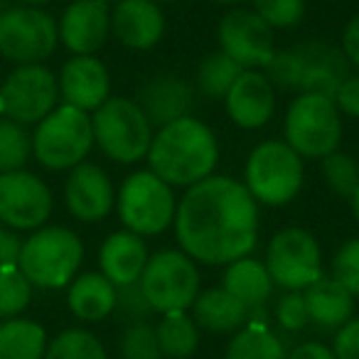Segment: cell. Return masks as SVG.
I'll return each mask as SVG.
<instances>
[{
  "label": "cell",
  "mask_w": 359,
  "mask_h": 359,
  "mask_svg": "<svg viewBox=\"0 0 359 359\" xmlns=\"http://www.w3.org/2000/svg\"><path fill=\"white\" fill-rule=\"evenodd\" d=\"M222 288L229 295H234L249 313H259L266 305V300L273 295V280H271L264 261L254 259V256H244L224 269Z\"/></svg>",
  "instance_id": "cell-25"
},
{
  "label": "cell",
  "mask_w": 359,
  "mask_h": 359,
  "mask_svg": "<svg viewBox=\"0 0 359 359\" xmlns=\"http://www.w3.org/2000/svg\"><path fill=\"white\" fill-rule=\"evenodd\" d=\"M65 202L74 219L94 224L111 215L116 207V192L111 177L94 163H81L69 170L65 182Z\"/></svg>",
  "instance_id": "cell-17"
},
{
  "label": "cell",
  "mask_w": 359,
  "mask_h": 359,
  "mask_svg": "<svg viewBox=\"0 0 359 359\" xmlns=\"http://www.w3.org/2000/svg\"><path fill=\"white\" fill-rule=\"evenodd\" d=\"M155 337L165 359H190L200 347V327L185 313H165L155 325Z\"/></svg>",
  "instance_id": "cell-29"
},
{
  "label": "cell",
  "mask_w": 359,
  "mask_h": 359,
  "mask_svg": "<svg viewBox=\"0 0 359 359\" xmlns=\"http://www.w3.org/2000/svg\"><path fill=\"white\" fill-rule=\"evenodd\" d=\"M332 354L334 359H359V318H352L334 330L332 339Z\"/></svg>",
  "instance_id": "cell-40"
},
{
  "label": "cell",
  "mask_w": 359,
  "mask_h": 359,
  "mask_svg": "<svg viewBox=\"0 0 359 359\" xmlns=\"http://www.w3.org/2000/svg\"><path fill=\"white\" fill-rule=\"evenodd\" d=\"M52 215V192L27 170L0 175V222L11 229H40Z\"/></svg>",
  "instance_id": "cell-15"
},
{
  "label": "cell",
  "mask_w": 359,
  "mask_h": 359,
  "mask_svg": "<svg viewBox=\"0 0 359 359\" xmlns=\"http://www.w3.org/2000/svg\"><path fill=\"white\" fill-rule=\"evenodd\" d=\"M45 359H109V354L94 332L84 327H69L47 342Z\"/></svg>",
  "instance_id": "cell-31"
},
{
  "label": "cell",
  "mask_w": 359,
  "mask_h": 359,
  "mask_svg": "<svg viewBox=\"0 0 359 359\" xmlns=\"http://www.w3.org/2000/svg\"><path fill=\"white\" fill-rule=\"evenodd\" d=\"M303 182V158L285 140H264L246 158L244 187L256 200V205H288L300 195Z\"/></svg>",
  "instance_id": "cell-4"
},
{
  "label": "cell",
  "mask_w": 359,
  "mask_h": 359,
  "mask_svg": "<svg viewBox=\"0 0 359 359\" xmlns=\"http://www.w3.org/2000/svg\"><path fill=\"white\" fill-rule=\"evenodd\" d=\"M60 84L42 65H22L0 86V111L20 126L40 123L57 109Z\"/></svg>",
  "instance_id": "cell-13"
},
{
  "label": "cell",
  "mask_w": 359,
  "mask_h": 359,
  "mask_svg": "<svg viewBox=\"0 0 359 359\" xmlns=\"http://www.w3.org/2000/svg\"><path fill=\"white\" fill-rule=\"evenodd\" d=\"M0 116H3V111H0Z\"/></svg>",
  "instance_id": "cell-50"
},
{
  "label": "cell",
  "mask_w": 359,
  "mask_h": 359,
  "mask_svg": "<svg viewBox=\"0 0 359 359\" xmlns=\"http://www.w3.org/2000/svg\"><path fill=\"white\" fill-rule=\"evenodd\" d=\"M84 259V244L67 226H40L22 241L18 269L37 288L57 290L72 283Z\"/></svg>",
  "instance_id": "cell-5"
},
{
  "label": "cell",
  "mask_w": 359,
  "mask_h": 359,
  "mask_svg": "<svg viewBox=\"0 0 359 359\" xmlns=\"http://www.w3.org/2000/svg\"><path fill=\"white\" fill-rule=\"evenodd\" d=\"M148 170L170 187H185L212 177L219 163V143L205 121L195 116L172 121L153 133Z\"/></svg>",
  "instance_id": "cell-2"
},
{
  "label": "cell",
  "mask_w": 359,
  "mask_h": 359,
  "mask_svg": "<svg viewBox=\"0 0 359 359\" xmlns=\"http://www.w3.org/2000/svg\"><path fill=\"white\" fill-rule=\"evenodd\" d=\"M195 99L197 89L190 81L175 74H158L143 84L138 94V106L148 116L153 128H163L172 121L192 116Z\"/></svg>",
  "instance_id": "cell-21"
},
{
  "label": "cell",
  "mask_w": 359,
  "mask_h": 359,
  "mask_svg": "<svg viewBox=\"0 0 359 359\" xmlns=\"http://www.w3.org/2000/svg\"><path fill=\"white\" fill-rule=\"evenodd\" d=\"M101 3H106V6H116L118 0H101Z\"/></svg>",
  "instance_id": "cell-48"
},
{
  "label": "cell",
  "mask_w": 359,
  "mask_h": 359,
  "mask_svg": "<svg viewBox=\"0 0 359 359\" xmlns=\"http://www.w3.org/2000/svg\"><path fill=\"white\" fill-rule=\"evenodd\" d=\"M32 283L22 276L18 266L0 269V320L20 318L22 310L30 305Z\"/></svg>",
  "instance_id": "cell-34"
},
{
  "label": "cell",
  "mask_w": 359,
  "mask_h": 359,
  "mask_svg": "<svg viewBox=\"0 0 359 359\" xmlns=\"http://www.w3.org/2000/svg\"><path fill=\"white\" fill-rule=\"evenodd\" d=\"M332 278L357 298L359 295V236L344 241L332 256Z\"/></svg>",
  "instance_id": "cell-37"
},
{
  "label": "cell",
  "mask_w": 359,
  "mask_h": 359,
  "mask_svg": "<svg viewBox=\"0 0 359 359\" xmlns=\"http://www.w3.org/2000/svg\"><path fill=\"white\" fill-rule=\"evenodd\" d=\"M288 349H285L283 339L273 332L266 323H261L256 315L234 332L231 342L226 344L224 359H285Z\"/></svg>",
  "instance_id": "cell-27"
},
{
  "label": "cell",
  "mask_w": 359,
  "mask_h": 359,
  "mask_svg": "<svg viewBox=\"0 0 359 359\" xmlns=\"http://www.w3.org/2000/svg\"><path fill=\"white\" fill-rule=\"evenodd\" d=\"M111 35L128 50H153L165 35V13L155 0H118L111 11Z\"/></svg>",
  "instance_id": "cell-20"
},
{
  "label": "cell",
  "mask_w": 359,
  "mask_h": 359,
  "mask_svg": "<svg viewBox=\"0 0 359 359\" xmlns=\"http://www.w3.org/2000/svg\"><path fill=\"white\" fill-rule=\"evenodd\" d=\"M118 219L128 231L138 236H160L172 226L177 200L168 182L150 170H135L123 180L116 195Z\"/></svg>",
  "instance_id": "cell-8"
},
{
  "label": "cell",
  "mask_w": 359,
  "mask_h": 359,
  "mask_svg": "<svg viewBox=\"0 0 359 359\" xmlns=\"http://www.w3.org/2000/svg\"><path fill=\"white\" fill-rule=\"evenodd\" d=\"M264 266L273 285L303 293L308 285L323 278V251L308 229L283 226L271 236Z\"/></svg>",
  "instance_id": "cell-11"
},
{
  "label": "cell",
  "mask_w": 359,
  "mask_h": 359,
  "mask_svg": "<svg viewBox=\"0 0 359 359\" xmlns=\"http://www.w3.org/2000/svg\"><path fill=\"white\" fill-rule=\"evenodd\" d=\"M57 32L74 57L96 55L111 37V8L101 0H74L62 13Z\"/></svg>",
  "instance_id": "cell-16"
},
{
  "label": "cell",
  "mask_w": 359,
  "mask_h": 359,
  "mask_svg": "<svg viewBox=\"0 0 359 359\" xmlns=\"http://www.w3.org/2000/svg\"><path fill=\"white\" fill-rule=\"evenodd\" d=\"M342 130V114L334 106L332 96L298 94L285 111V143L303 160H323L339 150Z\"/></svg>",
  "instance_id": "cell-7"
},
{
  "label": "cell",
  "mask_w": 359,
  "mask_h": 359,
  "mask_svg": "<svg viewBox=\"0 0 359 359\" xmlns=\"http://www.w3.org/2000/svg\"><path fill=\"white\" fill-rule=\"evenodd\" d=\"M332 101L342 116H349V118L359 121V74L357 72L344 76V81L332 94Z\"/></svg>",
  "instance_id": "cell-41"
},
{
  "label": "cell",
  "mask_w": 359,
  "mask_h": 359,
  "mask_svg": "<svg viewBox=\"0 0 359 359\" xmlns=\"http://www.w3.org/2000/svg\"><path fill=\"white\" fill-rule=\"evenodd\" d=\"M339 50H342L347 65L352 67V69H357V74H359V13L354 18H349L347 25H344L342 47H339Z\"/></svg>",
  "instance_id": "cell-43"
},
{
  "label": "cell",
  "mask_w": 359,
  "mask_h": 359,
  "mask_svg": "<svg viewBox=\"0 0 359 359\" xmlns=\"http://www.w3.org/2000/svg\"><path fill=\"white\" fill-rule=\"evenodd\" d=\"M241 72L244 69L222 50L212 52L197 67V94L207 96L210 101H224Z\"/></svg>",
  "instance_id": "cell-30"
},
{
  "label": "cell",
  "mask_w": 359,
  "mask_h": 359,
  "mask_svg": "<svg viewBox=\"0 0 359 359\" xmlns=\"http://www.w3.org/2000/svg\"><path fill=\"white\" fill-rule=\"evenodd\" d=\"M67 305L84 323H99L116 310V285L101 271H86L69 283Z\"/></svg>",
  "instance_id": "cell-26"
},
{
  "label": "cell",
  "mask_w": 359,
  "mask_h": 359,
  "mask_svg": "<svg viewBox=\"0 0 359 359\" xmlns=\"http://www.w3.org/2000/svg\"><path fill=\"white\" fill-rule=\"evenodd\" d=\"M217 40L219 50L241 69H266L278 52L273 30L249 8H234L226 13L217 27Z\"/></svg>",
  "instance_id": "cell-14"
},
{
  "label": "cell",
  "mask_w": 359,
  "mask_h": 359,
  "mask_svg": "<svg viewBox=\"0 0 359 359\" xmlns=\"http://www.w3.org/2000/svg\"><path fill=\"white\" fill-rule=\"evenodd\" d=\"M212 3H219V6H239V3H246V0H212Z\"/></svg>",
  "instance_id": "cell-47"
},
{
  "label": "cell",
  "mask_w": 359,
  "mask_h": 359,
  "mask_svg": "<svg viewBox=\"0 0 359 359\" xmlns=\"http://www.w3.org/2000/svg\"><path fill=\"white\" fill-rule=\"evenodd\" d=\"M22 241L15 234V229L0 222V269H13L20 261Z\"/></svg>",
  "instance_id": "cell-42"
},
{
  "label": "cell",
  "mask_w": 359,
  "mask_h": 359,
  "mask_svg": "<svg viewBox=\"0 0 359 359\" xmlns=\"http://www.w3.org/2000/svg\"><path fill=\"white\" fill-rule=\"evenodd\" d=\"M140 288L153 313H185L202 290L197 264L180 249H163L150 254L140 276Z\"/></svg>",
  "instance_id": "cell-9"
},
{
  "label": "cell",
  "mask_w": 359,
  "mask_h": 359,
  "mask_svg": "<svg viewBox=\"0 0 359 359\" xmlns=\"http://www.w3.org/2000/svg\"><path fill=\"white\" fill-rule=\"evenodd\" d=\"M60 42L57 22L42 8H6L0 13V55L22 65H42Z\"/></svg>",
  "instance_id": "cell-12"
},
{
  "label": "cell",
  "mask_w": 359,
  "mask_h": 359,
  "mask_svg": "<svg viewBox=\"0 0 359 359\" xmlns=\"http://www.w3.org/2000/svg\"><path fill=\"white\" fill-rule=\"evenodd\" d=\"M276 323H278L280 330H285V332H290V334L303 332V330L308 327L310 318H308L303 293L288 290V293L280 295L278 303H276Z\"/></svg>",
  "instance_id": "cell-38"
},
{
  "label": "cell",
  "mask_w": 359,
  "mask_h": 359,
  "mask_svg": "<svg viewBox=\"0 0 359 359\" xmlns=\"http://www.w3.org/2000/svg\"><path fill=\"white\" fill-rule=\"evenodd\" d=\"M155 3H158V6H163V3H175V0H155Z\"/></svg>",
  "instance_id": "cell-49"
},
{
  "label": "cell",
  "mask_w": 359,
  "mask_h": 359,
  "mask_svg": "<svg viewBox=\"0 0 359 359\" xmlns=\"http://www.w3.org/2000/svg\"><path fill=\"white\" fill-rule=\"evenodd\" d=\"M32 153V138L25 126L0 116V175L22 170Z\"/></svg>",
  "instance_id": "cell-32"
},
{
  "label": "cell",
  "mask_w": 359,
  "mask_h": 359,
  "mask_svg": "<svg viewBox=\"0 0 359 359\" xmlns=\"http://www.w3.org/2000/svg\"><path fill=\"white\" fill-rule=\"evenodd\" d=\"M192 320L200 330L215 334H229L239 332L251 320V313L234 298L226 293L222 285L217 288L200 290L197 300L192 303Z\"/></svg>",
  "instance_id": "cell-24"
},
{
  "label": "cell",
  "mask_w": 359,
  "mask_h": 359,
  "mask_svg": "<svg viewBox=\"0 0 359 359\" xmlns=\"http://www.w3.org/2000/svg\"><path fill=\"white\" fill-rule=\"evenodd\" d=\"M91 128L101 153L121 165L140 163L148 155L155 133L138 101L126 96H109L91 116Z\"/></svg>",
  "instance_id": "cell-6"
},
{
  "label": "cell",
  "mask_w": 359,
  "mask_h": 359,
  "mask_svg": "<svg viewBox=\"0 0 359 359\" xmlns=\"http://www.w3.org/2000/svg\"><path fill=\"white\" fill-rule=\"evenodd\" d=\"M285 359H334V354L323 342H300L290 349Z\"/></svg>",
  "instance_id": "cell-44"
},
{
  "label": "cell",
  "mask_w": 359,
  "mask_h": 359,
  "mask_svg": "<svg viewBox=\"0 0 359 359\" xmlns=\"http://www.w3.org/2000/svg\"><path fill=\"white\" fill-rule=\"evenodd\" d=\"M349 205H352V215H354V219H357V224H359V187L354 190V195L349 197Z\"/></svg>",
  "instance_id": "cell-45"
},
{
  "label": "cell",
  "mask_w": 359,
  "mask_h": 359,
  "mask_svg": "<svg viewBox=\"0 0 359 359\" xmlns=\"http://www.w3.org/2000/svg\"><path fill=\"white\" fill-rule=\"evenodd\" d=\"M175 239L195 264L229 266L259 241V205L244 182L212 175L185 190L175 212Z\"/></svg>",
  "instance_id": "cell-1"
},
{
  "label": "cell",
  "mask_w": 359,
  "mask_h": 359,
  "mask_svg": "<svg viewBox=\"0 0 359 359\" xmlns=\"http://www.w3.org/2000/svg\"><path fill=\"white\" fill-rule=\"evenodd\" d=\"M123 320H128V325L133 323H148L153 318V308L145 300L143 288L140 283H130V285H121L116 288V310Z\"/></svg>",
  "instance_id": "cell-39"
},
{
  "label": "cell",
  "mask_w": 359,
  "mask_h": 359,
  "mask_svg": "<svg viewBox=\"0 0 359 359\" xmlns=\"http://www.w3.org/2000/svg\"><path fill=\"white\" fill-rule=\"evenodd\" d=\"M342 50L327 42L308 40L280 50L266 67V76L276 89L295 94H325L332 96L344 76L352 74Z\"/></svg>",
  "instance_id": "cell-3"
},
{
  "label": "cell",
  "mask_w": 359,
  "mask_h": 359,
  "mask_svg": "<svg viewBox=\"0 0 359 359\" xmlns=\"http://www.w3.org/2000/svg\"><path fill=\"white\" fill-rule=\"evenodd\" d=\"M148 259H150V251H148L145 239L128 229L114 231L111 236H106V241L99 249L101 273H104L116 288L138 283Z\"/></svg>",
  "instance_id": "cell-22"
},
{
  "label": "cell",
  "mask_w": 359,
  "mask_h": 359,
  "mask_svg": "<svg viewBox=\"0 0 359 359\" xmlns=\"http://www.w3.org/2000/svg\"><path fill=\"white\" fill-rule=\"evenodd\" d=\"M121 359H165L155 337V325L133 323L121 332L118 339Z\"/></svg>",
  "instance_id": "cell-35"
},
{
  "label": "cell",
  "mask_w": 359,
  "mask_h": 359,
  "mask_svg": "<svg viewBox=\"0 0 359 359\" xmlns=\"http://www.w3.org/2000/svg\"><path fill=\"white\" fill-rule=\"evenodd\" d=\"M320 170L330 190L344 200H349L359 187V163L344 150H334L320 160Z\"/></svg>",
  "instance_id": "cell-33"
},
{
  "label": "cell",
  "mask_w": 359,
  "mask_h": 359,
  "mask_svg": "<svg viewBox=\"0 0 359 359\" xmlns=\"http://www.w3.org/2000/svg\"><path fill=\"white\" fill-rule=\"evenodd\" d=\"M226 116L244 130L264 128L276 114V86L261 69H244L224 99Z\"/></svg>",
  "instance_id": "cell-19"
},
{
  "label": "cell",
  "mask_w": 359,
  "mask_h": 359,
  "mask_svg": "<svg viewBox=\"0 0 359 359\" xmlns=\"http://www.w3.org/2000/svg\"><path fill=\"white\" fill-rule=\"evenodd\" d=\"M57 84H60V96L65 99V104L84 114L89 111L94 114L99 106L109 101L111 94V74L104 62L94 55L67 60L57 76Z\"/></svg>",
  "instance_id": "cell-18"
},
{
  "label": "cell",
  "mask_w": 359,
  "mask_h": 359,
  "mask_svg": "<svg viewBox=\"0 0 359 359\" xmlns=\"http://www.w3.org/2000/svg\"><path fill=\"white\" fill-rule=\"evenodd\" d=\"M308 318L320 330H339L354 313V295L332 276H323L303 290Z\"/></svg>",
  "instance_id": "cell-23"
},
{
  "label": "cell",
  "mask_w": 359,
  "mask_h": 359,
  "mask_svg": "<svg viewBox=\"0 0 359 359\" xmlns=\"http://www.w3.org/2000/svg\"><path fill=\"white\" fill-rule=\"evenodd\" d=\"M94 148L91 116L74 106H57L37 123L32 135V153L47 170H72L86 160Z\"/></svg>",
  "instance_id": "cell-10"
},
{
  "label": "cell",
  "mask_w": 359,
  "mask_h": 359,
  "mask_svg": "<svg viewBox=\"0 0 359 359\" xmlns=\"http://www.w3.org/2000/svg\"><path fill=\"white\" fill-rule=\"evenodd\" d=\"M15 3H20V6H25V8H42V6H47L50 0H15Z\"/></svg>",
  "instance_id": "cell-46"
},
{
  "label": "cell",
  "mask_w": 359,
  "mask_h": 359,
  "mask_svg": "<svg viewBox=\"0 0 359 359\" xmlns=\"http://www.w3.org/2000/svg\"><path fill=\"white\" fill-rule=\"evenodd\" d=\"M47 332L40 323L11 318L0 323V359H45Z\"/></svg>",
  "instance_id": "cell-28"
},
{
  "label": "cell",
  "mask_w": 359,
  "mask_h": 359,
  "mask_svg": "<svg viewBox=\"0 0 359 359\" xmlns=\"http://www.w3.org/2000/svg\"><path fill=\"white\" fill-rule=\"evenodd\" d=\"M254 13L271 30H288L303 22L305 0H254Z\"/></svg>",
  "instance_id": "cell-36"
}]
</instances>
